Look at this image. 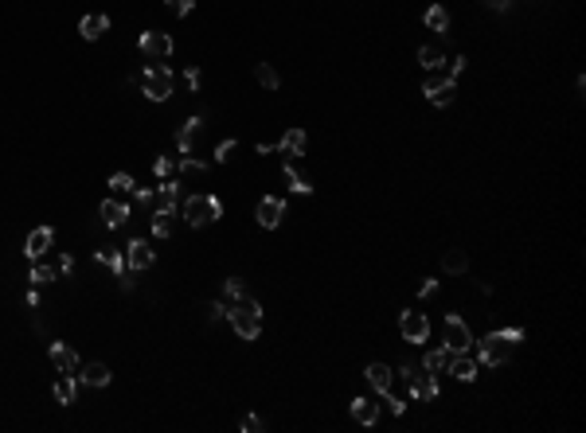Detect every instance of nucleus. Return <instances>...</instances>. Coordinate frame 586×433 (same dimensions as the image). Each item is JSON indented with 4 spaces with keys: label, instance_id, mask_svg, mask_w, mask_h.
I'll return each instance as SVG.
<instances>
[{
    "label": "nucleus",
    "instance_id": "1",
    "mask_svg": "<svg viewBox=\"0 0 586 433\" xmlns=\"http://www.w3.org/2000/svg\"><path fill=\"white\" fill-rule=\"evenodd\" d=\"M516 344H524V328H500V332H489V336L481 340V360L489 363V367H500V363L512 360Z\"/></svg>",
    "mask_w": 586,
    "mask_h": 433
},
{
    "label": "nucleus",
    "instance_id": "2",
    "mask_svg": "<svg viewBox=\"0 0 586 433\" xmlns=\"http://www.w3.org/2000/svg\"><path fill=\"white\" fill-rule=\"evenodd\" d=\"M227 320L239 332V340H258V332H262V305L250 301V297H239V301L227 305Z\"/></svg>",
    "mask_w": 586,
    "mask_h": 433
},
{
    "label": "nucleus",
    "instance_id": "3",
    "mask_svg": "<svg viewBox=\"0 0 586 433\" xmlns=\"http://www.w3.org/2000/svg\"><path fill=\"white\" fill-rule=\"evenodd\" d=\"M184 223H188V227H207V223H215V219H223V203L215 195H188L184 199Z\"/></svg>",
    "mask_w": 586,
    "mask_h": 433
},
{
    "label": "nucleus",
    "instance_id": "4",
    "mask_svg": "<svg viewBox=\"0 0 586 433\" xmlns=\"http://www.w3.org/2000/svg\"><path fill=\"white\" fill-rule=\"evenodd\" d=\"M141 94L149 102H169L172 98V71L164 63H149L145 74H141Z\"/></svg>",
    "mask_w": 586,
    "mask_h": 433
},
{
    "label": "nucleus",
    "instance_id": "5",
    "mask_svg": "<svg viewBox=\"0 0 586 433\" xmlns=\"http://www.w3.org/2000/svg\"><path fill=\"white\" fill-rule=\"evenodd\" d=\"M395 375L410 382V394H414L418 402H434V398H438V375H430V371L418 375L414 363H403V367H399Z\"/></svg>",
    "mask_w": 586,
    "mask_h": 433
},
{
    "label": "nucleus",
    "instance_id": "6",
    "mask_svg": "<svg viewBox=\"0 0 586 433\" xmlns=\"http://www.w3.org/2000/svg\"><path fill=\"white\" fill-rule=\"evenodd\" d=\"M422 94H426L430 106H450L454 94H457V78H450V74H430L426 86H422Z\"/></svg>",
    "mask_w": 586,
    "mask_h": 433
},
{
    "label": "nucleus",
    "instance_id": "7",
    "mask_svg": "<svg viewBox=\"0 0 586 433\" xmlns=\"http://www.w3.org/2000/svg\"><path fill=\"white\" fill-rule=\"evenodd\" d=\"M137 47H141V55H145L149 63L169 59V55H172V36H169V31H141Z\"/></svg>",
    "mask_w": 586,
    "mask_h": 433
},
{
    "label": "nucleus",
    "instance_id": "8",
    "mask_svg": "<svg viewBox=\"0 0 586 433\" xmlns=\"http://www.w3.org/2000/svg\"><path fill=\"white\" fill-rule=\"evenodd\" d=\"M399 332H403L407 344H426L430 340V320L422 312H403L399 316Z\"/></svg>",
    "mask_w": 586,
    "mask_h": 433
},
{
    "label": "nucleus",
    "instance_id": "9",
    "mask_svg": "<svg viewBox=\"0 0 586 433\" xmlns=\"http://www.w3.org/2000/svg\"><path fill=\"white\" fill-rule=\"evenodd\" d=\"M157 262V250H153V243H149V238H133L129 246H125V265H129V270H149V265Z\"/></svg>",
    "mask_w": 586,
    "mask_h": 433
},
{
    "label": "nucleus",
    "instance_id": "10",
    "mask_svg": "<svg viewBox=\"0 0 586 433\" xmlns=\"http://www.w3.org/2000/svg\"><path fill=\"white\" fill-rule=\"evenodd\" d=\"M254 219L262 223L266 230L282 227V219H286V203H282L278 195H262V199H258V211H254Z\"/></svg>",
    "mask_w": 586,
    "mask_h": 433
},
{
    "label": "nucleus",
    "instance_id": "11",
    "mask_svg": "<svg viewBox=\"0 0 586 433\" xmlns=\"http://www.w3.org/2000/svg\"><path fill=\"white\" fill-rule=\"evenodd\" d=\"M469 344H473L469 324L462 320V316H446V347L450 352H469Z\"/></svg>",
    "mask_w": 586,
    "mask_h": 433
},
{
    "label": "nucleus",
    "instance_id": "12",
    "mask_svg": "<svg viewBox=\"0 0 586 433\" xmlns=\"http://www.w3.org/2000/svg\"><path fill=\"white\" fill-rule=\"evenodd\" d=\"M176 203H180V184L176 180H161V188L153 195V215H172Z\"/></svg>",
    "mask_w": 586,
    "mask_h": 433
},
{
    "label": "nucleus",
    "instance_id": "13",
    "mask_svg": "<svg viewBox=\"0 0 586 433\" xmlns=\"http://www.w3.org/2000/svg\"><path fill=\"white\" fill-rule=\"evenodd\" d=\"M47 355H51V363H55L59 375H79V367H82V360L74 355L71 344H51V347H47Z\"/></svg>",
    "mask_w": 586,
    "mask_h": 433
},
{
    "label": "nucleus",
    "instance_id": "14",
    "mask_svg": "<svg viewBox=\"0 0 586 433\" xmlns=\"http://www.w3.org/2000/svg\"><path fill=\"white\" fill-rule=\"evenodd\" d=\"M51 243H55V230H51V227H36L28 238H24V254L36 262V258H44L47 250H51Z\"/></svg>",
    "mask_w": 586,
    "mask_h": 433
},
{
    "label": "nucleus",
    "instance_id": "15",
    "mask_svg": "<svg viewBox=\"0 0 586 433\" xmlns=\"http://www.w3.org/2000/svg\"><path fill=\"white\" fill-rule=\"evenodd\" d=\"M446 371L454 375L457 382H473L477 379V360L469 352H454V355H450V367Z\"/></svg>",
    "mask_w": 586,
    "mask_h": 433
},
{
    "label": "nucleus",
    "instance_id": "16",
    "mask_svg": "<svg viewBox=\"0 0 586 433\" xmlns=\"http://www.w3.org/2000/svg\"><path fill=\"white\" fill-rule=\"evenodd\" d=\"M74 379H79L82 387H110L114 375H110V367H106V363H82Z\"/></svg>",
    "mask_w": 586,
    "mask_h": 433
},
{
    "label": "nucleus",
    "instance_id": "17",
    "mask_svg": "<svg viewBox=\"0 0 586 433\" xmlns=\"http://www.w3.org/2000/svg\"><path fill=\"white\" fill-rule=\"evenodd\" d=\"M364 379L375 387V394H387L391 382H395V371H391L387 363H367V367H364Z\"/></svg>",
    "mask_w": 586,
    "mask_h": 433
},
{
    "label": "nucleus",
    "instance_id": "18",
    "mask_svg": "<svg viewBox=\"0 0 586 433\" xmlns=\"http://www.w3.org/2000/svg\"><path fill=\"white\" fill-rule=\"evenodd\" d=\"M98 215H102L106 227H121V223H129V203H121V199H102Z\"/></svg>",
    "mask_w": 586,
    "mask_h": 433
},
{
    "label": "nucleus",
    "instance_id": "19",
    "mask_svg": "<svg viewBox=\"0 0 586 433\" xmlns=\"http://www.w3.org/2000/svg\"><path fill=\"white\" fill-rule=\"evenodd\" d=\"M94 262H102V265L114 273L117 281L125 277V254H121L117 246H102V250H94Z\"/></svg>",
    "mask_w": 586,
    "mask_h": 433
},
{
    "label": "nucleus",
    "instance_id": "20",
    "mask_svg": "<svg viewBox=\"0 0 586 433\" xmlns=\"http://www.w3.org/2000/svg\"><path fill=\"white\" fill-rule=\"evenodd\" d=\"M106 28H110V16H102V12H90V16H82V20H79V36L82 39L106 36Z\"/></svg>",
    "mask_w": 586,
    "mask_h": 433
},
{
    "label": "nucleus",
    "instance_id": "21",
    "mask_svg": "<svg viewBox=\"0 0 586 433\" xmlns=\"http://www.w3.org/2000/svg\"><path fill=\"white\" fill-rule=\"evenodd\" d=\"M305 145H309L305 129H289L286 137L278 141V153H282V156H305Z\"/></svg>",
    "mask_w": 586,
    "mask_h": 433
},
{
    "label": "nucleus",
    "instance_id": "22",
    "mask_svg": "<svg viewBox=\"0 0 586 433\" xmlns=\"http://www.w3.org/2000/svg\"><path fill=\"white\" fill-rule=\"evenodd\" d=\"M352 418H356L359 426H375V422H379V406H375L372 398H352Z\"/></svg>",
    "mask_w": 586,
    "mask_h": 433
},
{
    "label": "nucleus",
    "instance_id": "23",
    "mask_svg": "<svg viewBox=\"0 0 586 433\" xmlns=\"http://www.w3.org/2000/svg\"><path fill=\"white\" fill-rule=\"evenodd\" d=\"M450 355H454V352H450L446 344H442V347H434V352H426V355H422V371H430V375H442V371L450 367Z\"/></svg>",
    "mask_w": 586,
    "mask_h": 433
},
{
    "label": "nucleus",
    "instance_id": "24",
    "mask_svg": "<svg viewBox=\"0 0 586 433\" xmlns=\"http://www.w3.org/2000/svg\"><path fill=\"white\" fill-rule=\"evenodd\" d=\"M74 398H79V379H74V375H63V379L55 382V402L74 406Z\"/></svg>",
    "mask_w": 586,
    "mask_h": 433
},
{
    "label": "nucleus",
    "instance_id": "25",
    "mask_svg": "<svg viewBox=\"0 0 586 433\" xmlns=\"http://www.w3.org/2000/svg\"><path fill=\"white\" fill-rule=\"evenodd\" d=\"M422 24H426L430 31H438V36H446V31H450V12H446L442 4H434V8H426Z\"/></svg>",
    "mask_w": 586,
    "mask_h": 433
},
{
    "label": "nucleus",
    "instance_id": "26",
    "mask_svg": "<svg viewBox=\"0 0 586 433\" xmlns=\"http://www.w3.org/2000/svg\"><path fill=\"white\" fill-rule=\"evenodd\" d=\"M442 270H446L450 277H457V273H469V254H465V250H446V258H442Z\"/></svg>",
    "mask_w": 586,
    "mask_h": 433
},
{
    "label": "nucleus",
    "instance_id": "27",
    "mask_svg": "<svg viewBox=\"0 0 586 433\" xmlns=\"http://www.w3.org/2000/svg\"><path fill=\"white\" fill-rule=\"evenodd\" d=\"M282 180H286L289 191H297V195H309V191H313V184H309V180L301 176L297 168H293V164H286V168H282Z\"/></svg>",
    "mask_w": 586,
    "mask_h": 433
},
{
    "label": "nucleus",
    "instance_id": "28",
    "mask_svg": "<svg viewBox=\"0 0 586 433\" xmlns=\"http://www.w3.org/2000/svg\"><path fill=\"white\" fill-rule=\"evenodd\" d=\"M55 277H59V270H55V265H44V262H36V265H31V273H28V281H31L36 289L51 285Z\"/></svg>",
    "mask_w": 586,
    "mask_h": 433
},
{
    "label": "nucleus",
    "instance_id": "29",
    "mask_svg": "<svg viewBox=\"0 0 586 433\" xmlns=\"http://www.w3.org/2000/svg\"><path fill=\"white\" fill-rule=\"evenodd\" d=\"M254 78H258V86H266V90H278L282 86V74L274 71L270 63H258L254 66Z\"/></svg>",
    "mask_w": 586,
    "mask_h": 433
},
{
    "label": "nucleus",
    "instance_id": "30",
    "mask_svg": "<svg viewBox=\"0 0 586 433\" xmlns=\"http://www.w3.org/2000/svg\"><path fill=\"white\" fill-rule=\"evenodd\" d=\"M418 63H422L426 71H434V66H442L446 59H442V51H438L434 44H426V47H418Z\"/></svg>",
    "mask_w": 586,
    "mask_h": 433
},
{
    "label": "nucleus",
    "instance_id": "31",
    "mask_svg": "<svg viewBox=\"0 0 586 433\" xmlns=\"http://www.w3.org/2000/svg\"><path fill=\"white\" fill-rule=\"evenodd\" d=\"M176 168H180L184 176H207V164L196 161V156H180V161H176Z\"/></svg>",
    "mask_w": 586,
    "mask_h": 433
},
{
    "label": "nucleus",
    "instance_id": "32",
    "mask_svg": "<svg viewBox=\"0 0 586 433\" xmlns=\"http://www.w3.org/2000/svg\"><path fill=\"white\" fill-rule=\"evenodd\" d=\"M192 137H196V133H188L184 125L176 129V153H180V156H192Z\"/></svg>",
    "mask_w": 586,
    "mask_h": 433
},
{
    "label": "nucleus",
    "instance_id": "33",
    "mask_svg": "<svg viewBox=\"0 0 586 433\" xmlns=\"http://www.w3.org/2000/svg\"><path fill=\"white\" fill-rule=\"evenodd\" d=\"M153 235L157 238H169L172 235V215H153Z\"/></svg>",
    "mask_w": 586,
    "mask_h": 433
},
{
    "label": "nucleus",
    "instance_id": "34",
    "mask_svg": "<svg viewBox=\"0 0 586 433\" xmlns=\"http://www.w3.org/2000/svg\"><path fill=\"white\" fill-rule=\"evenodd\" d=\"M153 172H157V176H161V180H172V172H176V161H172V156H157Z\"/></svg>",
    "mask_w": 586,
    "mask_h": 433
},
{
    "label": "nucleus",
    "instance_id": "35",
    "mask_svg": "<svg viewBox=\"0 0 586 433\" xmlns=\"http://www.w3.org/2000/svg\"><path fill=\"white\" fill-rule=\"evenodd\" d=\"M110 188H114V191H125V195H129V191L137 188V184H133V176H125V172H114V176H110Z\"/></svg>",
    "mask_w": 586,
    "mask_h": 433
},
{
    "label": "nucleus",
    "instance_id": "36",
    "mask_svg": "<svg viewBox=\"0 0 586 433\" xmlns=\"http://www.w3.org/2000/svg\"><path fill=\"white\" fill-rule=\"evenodd\" d=\"M223 293H227V301H239V297H247V289H242L239 277H227L223 281Z\"/></svg>",
    "mask_w": 586,
    "mask_h": 433
},
{
    "label": "nucleus",
    "instance_id": "37",
    "mask_svg": "<svg viewBox=\"0 0 586 433\" xmlns=\"http://www.w3.org/2000/svg\"><path fill=\"white\" fill-rule=\"evenodd\" d=\"M164 8H169L172 16H188L192 8H196V0H164Z\"/></svg>",
    "mask_w": 586,
    "mask_h": 433
},
{
    "label": "nucleus",
    "instance_id": "38",
    "mask_svg": "<svg viewBox=\"0 0 586 433\" xmlns=\"http://www.w3.org/2000/svg\"><path fill=\"white\" fill-rule=\"evenodd\" d=\"M239 426H242V433H262V429H266V422L258 418V414H247V418H242Z\"/></svg>",
    "mask_w": 586,
    "mask_h": 433
},
{
    "label": "nucleus",
    "instance_id": "39",
    "mask_svg": "<svg viewBox=\"0 0 586 433\" xmlns=\"http://www.w3.org/2000/svg\"><path fill=\"white\" fill-rule=\"evenodd\" d=\"M234 148H239V141H234V137H227V141H223V145H219V148H215V161H219V164H223V161H227V156L234 153Z\"/></svg>",
    "mask_w": 586,
    "mask_h": 433
},
{
    "label": "nucleus",
    "instance_id": "40",
    "mask_svg": "<svg viewBox=\"0 0 586 433\" xmlns=\"http://www.w3.org/2000/svg\"><path fill=\"white\" fill-rule=\"evenodd\" d=\"M133 203H141V207H153V188H133Z\"/></svg>",
    "mask_w": 586,
    "mask_h": 433
},
{
    "label": "nucleus",
    "instance_id": "41",
    "mask_svg": "<svg viewBox=\"0 0 586 433\" xmlns=\"http://www.w3.org/2000/svg\"><path fill=\"white\" fill-rule=\"evenodd\" d=\"M184 82H188V90H199V82H204L199 66H188V71H184Z\"/></svg>",
    "mask_w": 586,
    "mask_h": 433
},
{
    "label": "nucleus",
    "instance_id": "42",
    "mask_svg": "<svg viewBox=\"0 0 586 433\" xmlns=\"http://www.w3.org/2000/svg\"><path fill=\"white\" fill-rule=\"evenodd\" d=\"M383 398H387V410H391V414H399V418H403V414H407V402H403V398H395V394H391V390H387V394H383Z\"/></svg>",
    "mask_w": 586,
    "mask_h": 433
},
{
    "label": "nucleus",
    "instance_id": "43",
    "mask_svg": "<svg viewBox=\"0 0 586 433\" xmlns=\"http://www.w3.org/2000/svg\"><path fill=\"white\" fill-rule=\"evenodd\" d=\"M55 270L63 273V277H71V273H74V258H71V254H63V258H59V265H55Z\"/></svg>",
    "mask_w": 586,
    "mask_h": 433
},
{
    "label": "nucleus",
    "instance_id": "44",
    "mask_svg": "<svg viewBox=\"0 0 586 433\" xmlns=\"http://www.w3.org/2000/svg\"><path fill=\"white\" fill-rule=\"evenodd\" d=\"M462 71H465V55H457V59H450V78H462Z\"/></svg>",
    "mask_w": 586,
    "mask_h": 433
},
{
    "label": "nucleus",
    "instance_id": "45",
    "mask_svg": "<svg viewBox=\"0 0 586 433\" xmlns=\"http://www.w3.org/2000/svg\"><path fill=\"white\" fill-rule=\"evenodd\" d=\"M438 293V281L434 277H422V285H418V297H434Z\"/></svg>",
    "mask_w": 586,
    "mask_h": 433
},
{
    "label": "nucleus",
    "instance_id": "46",
    "mask_svg": "<svg viewBox=\"0 0 586 433\" xmlns=\"http://www.w3.org/2000/svg\"><path fill=\"white\" fill-rule=\"evenodd\" d=\"M508 4L512 0H485V8H492V12H508Z\"/></svg>",
    "mask_w": 586,
    "mask_h": 433
},
{
    "label": "nucleus",
    "instance_id": "47",
    "mask_svg": "<svg viewBox=\"0 0 586 433\" xmlns=\"http://www.w3.org/2000/svg\"><path fill=\"white\" fill-rule=\"evenodd\" d=\"M28 309H39V289L36 285L28 289Z\"/></svg>",
    "mask_w": 586,
    "mask_h": 433
}]
</instances>
